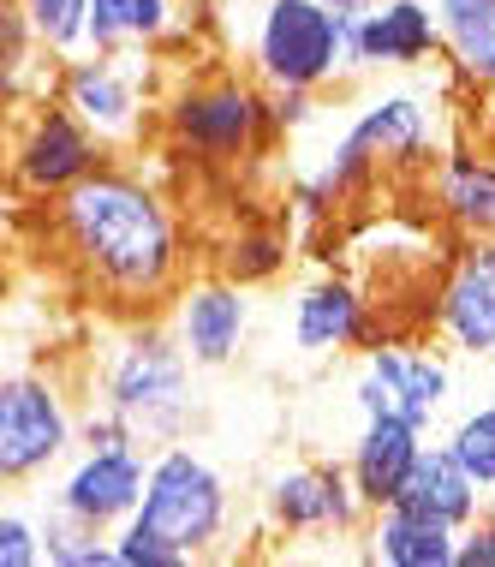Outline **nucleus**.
<instances>
[{"mask_svg": "<svg viewBox=\"0 0 495 567\" xmlns=\"http://www.w3.org/2000/svg\"><path fill=\"white\" fill-rule=\"evenodd\" d=\"M49 234L79 281L120 311H144L179 281V227L156 186L120 167H90L54 197Z\"/></svg>", "mask_w": 495, "mask_h": 567, "instance_id": "f257e3e1", "label": "nucleus"}, {"mask_svg": "<svg viewBox=\"0 0 495 567\" xmlns=\"http://www.w3.org/2000/svg\"><path fill=\"white\" fill-rule=\"evenodd\" d=\"M102 406L132 431L137 449H167L192 419V359L167 329H132L102 364Z\"/></svg>", "mask_w": 495, "mask_h": 567, "instance_id": "f03ea898", "label": "nucleus"}, {"mask_svg": "<svg viewBox=\"0 0 495 567\" xmlns=\"http://www.w3.org/2000/svg\"><path fill=\"white\" fill-rule=\"evenodd\" d=\"M227 478L209 466L197 449H185V442H167L156 449L144 472V496H137L132 508V526H144L149 538H162L174 549L179 561L192 556H209L215 544H221L227 532Z\"/></svg>", "mask_w": 495, "mask_h": 567, "instance_id": "7ed1b4c3", "label": "nucleus"}, {"mask_svg": "<svg viewBox=\"0 0 495 567\" xmlns=\"http://www.w3.org/2000/svg\"><path fill=\"white\" fill-rule=\"evenodd\" d=\"M424 144H430V114L417 96L370 102V109L352 120V132L329 150V162L299 186V209L305 216H322V209H334L377 162H412V156H424Z\"/></svg>", "mask_w": 495, "mask_h": 567, "instance_id": "20e7f679", "label": "nucleus"}, {"mask_svg": "<svg viewBox=\"0 0 495 567\" xmlns=\"http://www.w3.org/2000/svg\"><path fill=\"white\" fill-rule=\"evenodd\" d=\"M90 167H102V137L66 102L30 109L7 137V186L12 197H30V204H54L66 186H79Z\"/></svg>", "mask_w": 495, "mask_h": 567, "instance_id": "39448f33", "label": "nucleus"}, {"mask_svg": "<svg viewBox=\"0 0 495 567\" xmlns=\"http://www.w3.org/2000/svg\"><path fill=\"white\" fill-rule=\"evenodd\" d=\"M167 137L197 162H239L269 132V96H257L245 79H204L185 84L162 109Z\"/></svg>", "mask_w": 495, "mask_h": 567, "instance_id": "423d86ee", "label": "nucleus"}, {"mask_svg": "<svg viewBox=\"0 0 495 567\" xmlns=\"http://www.w3.org/2000/svg\"><path fill=\"white\" fill-rule=\"evenodd\" d=\"M72 442H79V419L49 377H0V484L42 478L66 460Z\"/></svg>", "mask_w": 495, "mask_h": 567, "instance_id": "0eeeda50", "label": "nucleus"}, {"mask_svg": "<svg viewBox=\"0 0 495 567\" xmlns=\"http://www.w3.org/2000/svg\"><path fill=\"white\" fill-rule=\"evenodd\" d=\"M257 72L269 90H322L340 72V24L322 0H269L257 19Z\"/></svg>", "mask_w": 495, "mask_h": 567, "instance_id": "6e6552de", "label": "nucleus"}, {"mask_svg": "<svg viewBox=\"0 0 495 567\" xmlns=\"http://www.w3.org/2000/svg\"><path fill=\"white\" fill-rule=\"evenodd\" d=\"M340 24V66H417L436 49V12L424 0H364L352 12H334Z\"/></svg>", "mask_w": 495, "mask_h": 567, "instance_id": "1a4fd4ad", "label": "nucleus"}, {"mask_svg": "<svg viewBox=\"0 0 495 567\" xmlns=\"http://www.w3.org/2000/svg\"><path fill=\"white\" fill-rule=\"evenodd\" d=\"M144 472H149L144 449H84L79 466L60 478L54 508L96 532H114V526H126L137 496H144Z\"/></svg>", "mask_w": 495, "mask_h": 567, "instance_id": "9d476101", "label": "nucleus"}, {"mask_svg": "<svg viewBox=\"0 0 495 567\" xmlns=\"http://www.w3.org/2000/svg\"><path fill=\"white\" fill-rule=\"evenodd\" d=\"M245 329H251V299H245L239 281H197L179 293L174 311V341L185 347L192 371H221V364L239 359Z\"/></svg>", "mask_w": 495, "mask_h": 567, "instance_id": "9b49d317", "label": "nucleus"}, {"mask_svg": "<svg viewBox=\"0 0 495 567\" xmlns=\"http://www.w3.org/2000/svg\"><path fill=\"white\" fill-rule=\"evenodd\" d=\"M436 323L460 352H495V239H472L460 264L447 269Z\"/></svg>", "mask_w": 495, "mask_h": 567, "instance_id": "f8f14e48", "label": "nucleus"}, {"mask_svg": "<svg viewBox=\"0 0 495 567\" xmlns=\"http://www.w3.org/2000/svg\"><path fill=\"white\" fill-rule=\"evenodd\" d=\"M60 102L84 120L102 144L114 137H132L137 120H144V96H137V79L120 66V54H90L72 60L66 79H60Z\"/></svg>", "mask_w": 495, "mask_h": 567, "instance_id": "ddd939ff", "label": "nucleus"}, {"mask_svg": "<svg viewBox=\"0 0 495 567\" xmlns=\"http://www.w3.org/2000/svg\"><path fill=\"white\" fill-rule=\"evenodd\" d=\"M359 508V489L334 466H299L269 484V514L281 532H352Z\"/></svg>", "mask_w": 495, "mask_h": 567, "instance_id": "4468645a", "label": "nucleus"}, {"mask_svg": "<svg viewBox=\"0 0 495 567\" xmlns=\"http://www.w3.org/2000/svg\"><path fill=\"white\" fill-rule=\"evenodd\" d=\"M417 449H424V431H417V424H406L400 412H370L364 436L352 442V466H347V478L359 489L364 508H389L400 496Z\"/></svg>", "mask_w": 495, "mask_h": 567, "instance_id": "2eb2a0df", "label": "nucleus"}, {"mask_svg": "<svg viewBox=\"0 0 495 567\" xmlns=\"http://www.w3.org/2000/svg\"><path fill=\"white\" fill-rule=\"evenodd\" d=\"M364 377L377 382L382 406L400 412L406 424H417V431H430V424L442 419L447 389H454V377H447V364L436 359V352H400V347H370Z\"/></svg>", "mask_w": 495, "mask_h": 567, "instance_id": "dca6fc26", "label": "nucleus"}, {"mask_svg": "<svg viewBox=\"0 0 495 567\" xmlns=\"http://www.w3.org/2000/svg\"><path fill=\"white\" fill-rule=\"evenodd\" d=\"M477 502H484V489L472 484V472L454 460V449H447V442L430 449V442H424L417 460H412V472H406V484H400V496H394V508L442 519V526L460 532L477 514Z\"/></svg>", "mask_w": 495, "mask_h": 567, "instance_id": "f3484780", "label": "nucleus"}, {"mask_svg": "<svg viewBox=\"0 0 495 567\" xmlns=\"http://www.w3.org/2000/svg\"><path fill=\"white\" fill-rule=\"evenodd\" d=\"M364 329H370V311L352 281H317L292 305V347L299 352H340L364 341Z\"/></svg>", "mask_w": 495, "mask_h": 567, "instance_id": "a211bd4d", "label": "nucleus"}, {"mask_svg": "<svg viewBox=\"0 0 495 567\" xmlns=\"http://www.w3.org/2000/svg\"><path fill=\"white\" fill-rule=\"evenodd\" d=\"M454 544L460 532L442 526V519L406 514V508H377V526H370V556L389 567H454Z\"/></svg>", "mask_w": 495, "mask_h": 567, "instance_id": "6ab92c4d", "label": "nucleus"}, {"mask_svg": "<svg viewBox=\"0 0 495 567\" xmlns=\"http://www.w3.org/2000/svg\"><path fill=\"white\" fill-rule=\"evenodd\" d=\"M436 204L466 239H495V162L472 156V150L447 156L436 179Z\"/></svg>", "mask_w": 495, "mask_h": 567, "instance_id": "aec40b11", "label": "nucleus"}, {"mask_svg": "<svg viewBox=\"0 0 495 567\" xmlns=\"http://www.w3.org/2000/svg\"><path fill=\"white\" fill-rule=\"evenodd\" d=\"M174 30V0H90L84 49L90 54H126L144 42H162Z\"/></svg>", "mask_w": 495, "mask_h": 567, "instance_id": "412c9836", "label": "nucleus"}, {"mask_svg": "<svg viewBox=\"0 0 495 567\" xmlns=\"http://www.w3.org/2000/svg\"><path fill=\"white\" fill-rule=\"evenodd\" d=\"M436 37L460 79L495 84V0H436Z\"/></svg>", "mask_w": 495, "mask_h": 567, "instance_id": "4be33fe9", "label": "nucleus"}, {"mask_svg": "<svg viewBox=\"0 0 495 567\" xmlns=\"http://www.w3.org/2000/svg\"><path fill=\"white\" fill-rule=\"evenodd\" d=\"M37 532H42V561L49 567H114V544H102L107 532L84 526V519L49 508L37 519Z\"/></svg>", "mask_w": 495, "mask_h": 567, "instance_id": "5701e85b", "label": "nucleus"}, {"mask_svg": "<svg viewBox=\"0 0 495 567\" xmlns=\"http://www.w3.org/2000/svg\"><path fill=\"white\" fill-rule=\"evenodd\" d=\"M447 449H454V460L472 472V484L484 489V496H495V406H472L466 419L447 431Z\"/></svg>", "mask_w": 495, "mask_h": 567, "instance_id": "b1692460", "label": "nucleus"}, {"mask_svg": "<svg viewBox=\"0 0 495 567\" xmlns=\"http://www.w3.org/2000/svg\"><path fill=\"white\" fill-rule=\"evenodd\" d=\"M37 42L49 54H79L84 49V24H90V0H19Z\"/></svg>", "mask_w": 495, "mask_h": 567, "instance_id": "393cba45", "label": "nucleus"}, {"mask_svg": "<svg viewBox=\"0 0 495 567\" xmlns=\"http://www.w3.org/2000/svg\"><path fill=\"white\" fill-rule=\"evenodd\" d=\"M37 30H30L19 0H0V102H12L30 79V54H37Z\"/></svg>", "mask_w": 495, "mask_h": 567, "instance_id": "a878e982", "label": "nucleus"}, {"mask_svg": "<svg viewBox=\"0 0 495 567\" xmlns=\"http://www.w3.org/2000/svg\"><path fill=\"white\" fill-rule=\"evenodd\" d=\"M287 264V239L275 234H239L234 239V257H227V281H269L275 269Z\"/></svg>", "mask_w": 495, "mask_h": 567, "instance_id": "bb28decb", "label": "nucleus"}, {"mask_svg": "<svg viewBox=\"0 0 495 567\" xmlns=\"http://www.w3.org/2000/svg\"><path fill=\"white\" fill-rule=\"evenodd\" d=\"M42 561V532L24 514H0V567H37Z\"/></svg>", "mask_w": 495, "mask_h": 567, "instance_id": "cd10ccee", "label": "nucleus"}, {"mask_svg": "<svg viewBox=\"0 0 495 567\" xmlns=\"http://www.w3.org/2000/svg\"><path fill=\"white\" fill-rule=\"evenodd\" d=\"M454 567H495V519H466L454 544Z\"/></svg>", "mask_w": 495, "mask_h": 567, "instance_id": "c85d7f7f", "label": "nucleus"}, {"mask_svg": "<svg viewBox=\"0 0 495 567\" xmlns=\"http://www.w3.org/2000/svg\"><path fill=\"white\" fill-rule=\"evenodd\" d=\"M311 120V90H275L269 96V126H305Z\"/></svg>", "mask_w": 495, "mask_h": 567, "instance_id": "c756f323", "label": "nucleus"}, {"mask_svg": "<svg viewBox=\"0 0 495 567\" xmlns=\"http://www.w3.org/2000/svg\"><path fill=\"white\" fill-rule=\"evenodd\" d=\"M322 7H334V12H352V7H364V0H322Z\"/></svg>", "mask_w": 495, "mask_h": 567, "instance_id": "7c9ffc66", "label": "nucleus"}, {"mask_svg": "<svg viewBox=\"0 0 495 567\" xmlns=\"http://www.w3.org/2000/svg\"><path fill=\"white\" fill-rule=\"evenodd\" d=\"M0 216H7V204H0Z\"/></svg>", "mask_w": 495, "mask_h": 567, "instance_id": "2f4dec72", "label": "nucleus"}]
</instances>
